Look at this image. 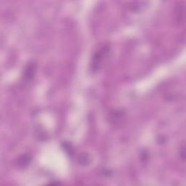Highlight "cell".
<instances>
[{
    "instance_id": "3957f363",
    "label": "cell",
    "mask_w": 186,
    "mask_h": 186,
    "mask_svg": "<svg viewBox=\"0 0 186 186\" xmlns=\"http://www.w3.org/2000/svg\"><path fill=\"white\" fill-rule=\"evenodd\" d=\"M31 159H32V158H31L29 155H27V154L23 155L21 157H20L19 160H18V164L22 167L27 166V165L30 163Z\"/></svg>"
},
{
    "instance_id": "5b68a950",
    "label": "cell",
    "mask_w": 186,
    "mask_h": 186,
    "mask_svg": "<svg viewBox=\"0 0 186 186\" xmlns=\"http://www.w3.org/2000/svg\"><path fill=\"white\" fill-rule=\"evenodd\" d=\"M90 162V160H89V157L87 156V155H82L81 157H79V163L83 165L84 164L87 165L88 163Z\"/></svg>"
},
{
    "instance_id": "277c9868",
    "label": "cell",
    "mask_w": 186,
    "mask_h": 186,
    "mask_svg": "<svg viewBox=\"0 0 186 186\" xmlns=\"http://www.w3.org/2000/svg\"><path fill=\"white\" fill-rule=\"evenodd\" d=\"M63 147H64V149L66 150V152L69 153L70 155H71L74 153V148L69 143H66V142L63 143Z\"/></svg>"
},
{
    "instance_id": "7a4b0ae2",
    "label": "cell",
    "mask_w": 186,
    "mask_h": 186,
    "mask_svg": "<svg viewBox=\"0 0 186 186\" xmlns=\"http://www.w3.org/2000/svg\"><path fill=\"white\" fill-rule=\"evenodd\" d=\"M34 70H35V66L34 63H30L29 65L26 68V71H25V78L26 79L30 80L34 77Z\"/></svg>"
},
{
    "instance_id": "6da1fadb",
    "label": "cell",
    "mask_w": 186,
    "mask_h": 186,
    "mask_svg": "<svg viewBox=\"0 0 186 186\" xmlns=\"http://www.w3.org/2000/svg\"><path fill=\"white\" fill-rule=\"evenodd\" d=\"M109 52H110V47L106 45L95 52L90 63V69L93 73L98 71L100 69V66H102V63L104 61V58L108 55Z\"/></svg>"
}]
</instances>
